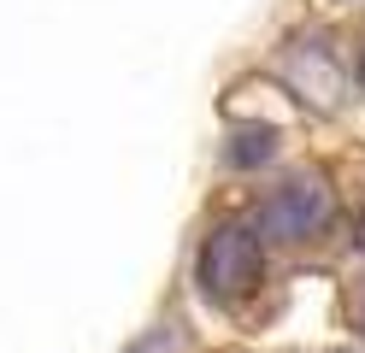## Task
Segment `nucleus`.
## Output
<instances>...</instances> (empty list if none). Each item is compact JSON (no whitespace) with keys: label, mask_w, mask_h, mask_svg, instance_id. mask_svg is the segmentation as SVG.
Masks as SVG:
<instances>
[{"label":"nucleus","mask_w":365,"mask_h":353,"mask_svg":"<svg viewBox=\"0 0 365 353\" xmlns=\"http://www.w3.org/2000/svg\"><path fill=\"white\" fill-rule=\"evenodd\" d=\"M330 188L318 171H301V177H289L283 188H271V195L259 200V230L265 235H277V242H312L318 230L330 224Z\"/></svg>","instance_id":"1"},{"label":"nucleus","mask_w":365,"mask_h":353,"mask_svg":"<svg viewBox=\"0 0 365 353\" xmlns=\"http://www.w3.org/2000/svg\"><path fill=\"white\" fill-rule=\"evenodd\" d=\"M265 271V253H259V235L247 224H224L207 235V247H200V289L212 300H236L259 282Z\"/></svg>","instance_id":"2"},{"label":"nucleus","mask_w":365,"mask_h":353,"mask_svg":"<svg viewBox=\"0 0 365 353\" xmlns=\"http://www.w3.org/2000/svg\"><path fill=\"white\" fill-rule=\"evenodd\" d=\"M283 71H289V83H301L318 106H330L336 94H341V71L330 65V53H324V47H301V53H294Z\"/></svg>","instance_id":"3"},{"label":"nucleus","mask_w":365,"mask_h":353,"mask_svg":"<svg viewBox=\"0 0 365 353\" xmlns=\"http://www.w3.org/2000/svg\"><path fill=\"white\" fill-rule=\"evenodd\" d=\"M271 153H277V130H271V124H242L230 135V165H242V171H247V165H265Z\"/></svg>","instance_id":"4"},{"label":"nucleus","mask_w":365,"mask_h":353,"mask_svg":"<svg viewBox=\"0 0 365 353\" xmlns=\"http://www.w3.org/2000/svg\"><path fill=\"white\" fill-rule=\"evenodd\" d=\"M130 353H171V336H165V329H159V336H148V342H135Z\"/></svg>","instance_id":"5"},{"label":"nucleus","mask_w":365,"mask_h":353,"mask_svg":"<svg viewBox=\"0 0 365 353\" xmlns=\"http://www.w3.org/2000/svg\"><path fill=\"white\" fill-rule=\"evenodd\" d=\"M348 312H354V329H359V336H365V282H359V289H354V300H348Z\"/></svg>","instance_id":"6"},{"label":"nucleus","mask_w":365,"mask_h":353,"mask_svg":"<svg viewBox=\"0 0 365 353\" xmlns=\"http://www.w3.org/2000/svg\"><path fill=\"white\" fill-rule=\"evenodd\" d=\"M354 242H359V247H365V212H359V224H354Z\"/></svg>","instance_id":"7"}]
</instances>
